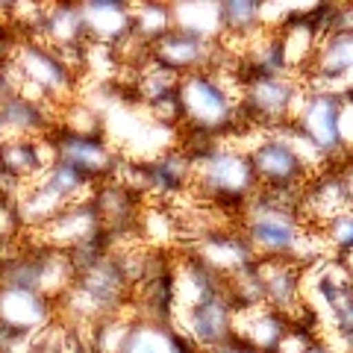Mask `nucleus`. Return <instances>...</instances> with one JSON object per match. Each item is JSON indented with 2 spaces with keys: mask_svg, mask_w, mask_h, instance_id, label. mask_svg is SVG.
Returning <instances> with one entry per match:
<instances>
[{
  "mask_svg": "<svg viewBox=\"0 0 353 353\" xmlns=\"http://www.w3.org/2000/svg\"><path fill=\"white\" fill-rule=\"evenodd\" d=\"M24 39H39L41 44L68 53V50H83L88 44V32H85V21H83V9L71 6V3H53L44 6V12L39 18V24L32 27L30 36Z\"/></svg>",
  "mask_w": 353,
  "mask_h": 353,
  "instance_id": "dca6fc26",
  "label": "nucleus"
},
{
  "mask_svg": "<svg viewBox=\"0 0 353 353\" xmlns=\"http://www.w3.org/2000/svg\"><path fill=\"white\" fill-rule=\"evenodd\" d=\"M333 168H336L339 176H341V192H345V203H347V209H353V159L341 162V165H333Z\"/></svg>",
  "mask_w": 353,
  "mask_h": 353,
  "instance_id": "393cba45",
  "label": "nucleus"
},
{
  "mask_svg": "<svg viewBox=\"0 0 353 353\" xmlns=\"http://www.w3.org/2000/svg\"><path fill=\"white\" fill-rule=\"evenodd\" d=\"M50 103L32 101L27 94H0V130L3 139H48L59 121L53 118Z\"/></svg>",
  "mask_w": 353,
  "mask_h": 353,
  "instance_id": "2eb2a0df",
  "label": "nucleus"
},
{
  "mask_svg": "<svg viewBox=\"0 0 353 353\" xmlns=\"http://www.w3.org/2000/svg\"><path fill=\"white\" fill-rule=\"evenodd\" d=\"M236 227L248 239L256 259L294 262L301 268L327 259L324 239L301 215V197L297 194L256 192L239 212Z\"/></svg>",
  "mask_w": 353,
  "mask_h": 353,
  "instance_id": "f257e3e1",
  "label": "nucleus"
},
{
  "mask_svg": "<svg viewBox=\"0 0 353 353\" xmlns=\"http://www.w3.org/2000/svg\"><path fill=\"white\" fill-rule=\"evenodd\" d=\"M239 92H241V68L230 74L224 68V53H221L215 68L180 77V83H176L180 139L215 141L227 136V132L245 127L239 112Z\"/></svg>",
  "mask_w": 353,
  "mask_h": 353,
  "instance_id": "f03ea898",
  "label": "nucleus"
},
{
  "mask_svg": "<svg viewBox=\"0 0 353 353\" xmlns=\"http://www.w3.org/2000/svg\"><path fill=\"white\" fill-rule=\"evenodd\" d=\"M132 9V36L141 44H157L162 36L174 30V9L171 3H141Z\"/></svg>",
  "mask_w": 353,
  "mask_h": 353,
  "instance_id": "5701e85b",
  "label": "nucleus"
},
{
  "mask_svg": "<svg viewBox=\"0 0 353 353\" xmlns=\"http://www.w3.org/2000/svg\"><path fill=\"white\" fill-rule=\"evenodd\" d=\"M85 32L92 44H103V48H118L130 32H132V9L118 0H88L80 6Z\"/></svg>",
  "mask_w": 353,
  "mask_h": 353,
  "instance_id": "6ab92c4d",
  "label": "nucleus"
},
{
  "mask_svg": "<svg viewBox=\"0 0 353 353\" xmlns=\"http://www.w3.org/2000/svg\"><path fill=\"white\" fill-rule=\"evenodd\" d=\"M192 157V192L201 197L206 206L218 212H239L248 201L259 192V180L253 174V165L245 145H227V141H212Z\"/></svg>",
  "mask_w": 353,
  "mask_h": 353,
  "instance_id": "7ed1b4c3",
  "label": "nucleus"
},
{
  "mask_svg": "<svg viewBox=\"0 0 353 353\" xmlns=\"http://www.w3.org/2000/svg\"><path fill=\"white\" fill-rule=\"evenodd\" d=\"M53 165L50 139H0V174L18 185L32 183Z\"/></svg>",
  "mask_w": 353,
  "mask_h": 353,
  "instance_id": "f3484780",
  "label": "nucleus"
},
{
  "mask_svg": "<svg viewBox=\"0 0 353 353\" xmlns=\"http://www.w3.org/2000/svg\"><path fill=\"white\" fill-rule=\"evenodd\" d=\"M350 277H353V271H350Z\"/></svg>",
  "mask_w": 353,
  "mask_h": 353,
  "instance_id": "bb28decb",
  "label": "nucleus"
},
{
  "mask_svg": "<svg viewBox=\"0 0 353 353\" xmlns=\"http://www.w3.org/2000/svg\"><path fill=\"white\" fill-rule=\"evenodd\" d=\"M121 353H197V347L174 324L139 318Z\"/></svg>",
  "mask_w": 353,
  "mask_h": 353,
  "instance_id": "aec40b11",
  "label": "nucleus"
},
{
  "mask_svg": "<svg viewBox=\"0 0 353 353\" xmlns=\"http://www.w3.org/2000/svg\"><path fill=\"white\" fill-rule=\"evenodd\" d=\"M59 321L57 301L36 289L0 283V327L21 339H36Z\"/></svg>",
  "mask_w": 353,
  "mask_h": 353,
  "instance_id": "9b49d317",
  "label": "nucleus"
},
{
  "mask_svg": "<svg viewBox=\"0 0 353 353\" xmlns=\"http://www.w3.org/2000/svg\"><path fill=\"white\" fill-rule=\"evenodd\" d=\"M347 80H353V32H324L303 83L312 88H336L339 92V85H345Z\"/></svg>",
  "mask_w": 353,
  "mask_h": 353,
  "instance_id": "4468645a",
  "label": "nucleus"
},
{
  "mask_svg": "<svg viewBox=\"0 0 353 353\" xmlns=\"http://www.w3.org/2000/svg\"><path fill=\"white\" fill-rule=\"evenodd\" d=\"M318 233H321L327 250L333 253V259H339V262L353 259V209H345V212L333 215Z\"/></svg>",
  "mask_w": 353,
  "mask_h": 353,
  "instance_id": "b1692460",
  "label": "nucleus"
},
{
  "mask_svg": "<svg viewBox=\"0 0 353 353\" xmlns=\"http://www.w3.org/2000/svg\"><path fill=\"white\" fill-rule=\"evenodd\" d=\"M306 83L294 74H245L241 71L239 112L245 130L277 132L292 124Z\"/></svg>",
  "mask_w": 353,
  "mask_h": 353,
  "instance_id": "39448f33",
  "label": "nucleus"
},
{
  "mask_svg": "<svg viewBox=\"0 0 353 353\" xmlns=\"http://www.w3.org/2000/svg\"><path fill=\"white\" fill-rule=\"evenodd\" d=\"M341 109H345V92L341 88L336 92V88L306 85L301 103H297V112L289 124L321 157L327 168L353 159L345 148V136H341Z\"/></svg>",
  "mask_w": 353,
  "mask_h": 353,
  "instance_id": "423d86ee",
  "label": "nucleus"
},
{
  "mask_svg": "<svg viewBox=\"0 0 353 353\" xmlns=\"http://www.w3.org/2000/svg\"><path fill=\"white\" fill-rule=\"evenodd\" d=\"M245 148L253 165V174L259 180V192L301 197L306 183L315 176V171L306 165L297 148L285 139V132H262L253 145Z\"/></svg>",
  "mask_w": 353,
  "mask_h": 353,
  "instance_id": "0eeeda50",
  "label": "nucleus"
},
{
  "mask_svg": "<svg viewBox=\"0 0 353 353\" xmlns=\"http://www.w3.org/2000/svg\"><path fill=\"white\" fill-rule=\"evenodd\" d=\"M206 353H256L250 345H245L241 339H230V341H224V345H218V347H212V350H206Z\"/></svg>",
  "mask_w": 353,
  "mask_h": 353,
  "instance_id": "a878e982",
  "label": "nucleus"
},
{
  "mask_svg": "<svg viewBox=\"0 0 353 353\" xmlns=\"http://www.w3.org/2000/svg\"><path fill=\"white\" fill-rule=\"evenodd\" d=\"M315 289L330 321H333L341 353H353V277L347 262L324 259V271Z\"/></svg>",
  "mask_w": 353,
  "mask_h": 353,
  "instance_id": "ddd939ff",
  "label": "nucleus"
},
{
  "mask_svg": "<svg viewBox=\"0 0 353 353\" xmlns=\"http://www.w3.org/2000/svg\"><path fill=\"white\" fill-rule=\"evenodd\" d=\"M150 59L165 71L185 77L194 71L215 68L221 59V48H218V41L197 39L192 32L174 27L168 36H162L157 44H150Z\"/></svg>",
  "mask_w": 353,
  "mask_h": 353,
  "instance_id": "f8f14e48",
  "label": "nucleus"
},
{
  "mask_svg": "<svg viewBox=\"0 0 353 353\" xmlns=\"http://www.w3.org/2000/svg\"><path fill=\"white\" fill-rule=\"evenodd\" d=\"M174 9V27L185 30L197 39L221 41V3H171Z\"/></svg>",
  "mask_w": 353,
  "mask_h": 353,
  "instance_id": "4be33fe9",
  "label": "nucleus"
},
{
  "mask_svg": "<svg viewBox=\"0 0 353 353\" xmlns=\"http://www.w3.org/2000/svg\"><path fill=\"white\" fill-rule=\"evenodd\" d=\"M292 321L271 306H253L236 312V339L250 345L256 353H277L283 339L289 336Z\"/></svg>",
  "mask_w": 353,
  "mask_h": 353,
  "instance_id": "a211bd4d",
  "label": "nucleus"
},
{
  "mask_svg": "<svg viewBox=\"0 0 353 353\" xmlns=\"http://www.w3.org/2000/svg\"><path fill=\"white\" fill-rule=\"evenodd\" d=\"M48 139L53 148V159L74 165V168L83 171L94 185L118 176V171L124 168V162H127L118 153V148L109 141L106 132H68V130L57 127Z\"/></svg>",
  "mask_w": 353,
  "mask_h": 353,
  "instance_id": "6e6552de",
  "label": "nucleus"
},
{
  "mask_svg": "<svg viewBox=\"0 0 353 353\" xmlns=\"http://www.w3.org/2000/svg\"><path fill=\"white\" fill-rule=\"evenodd\" d=\"M171 324L197 347V353H206L218 345H224L236 336V306L227 285L215 294L197 301L194 306L174 312Z\"/></svg>",
  "mask_w": 353,
  "mask_h": 353,
  "instance_id": "1a4fd4ad",
  "label": "nucleus"
},
{
  "mask_svg": "<svg viewBox=\"0 0 353 353\" xmlns=\"http://www.w3.org/2000/svg\"><path fill=\"white\" fill-rule=\"evenodd\" d=\"M185 253L194 256L203 268L218 274L221 280L236 277V274L248 271L259 262L256 253H253V248L248 245V239L241 236V230L236 224H221V227H212V230H206V233L189 239Z\"/></svg>",
  "mask_w": 353,
  "mask_h": 353,
  "instance_id": "9d476101",
  "label": "nucleus"
},
{
  "mask_svg": "<svg viewBox=\"0 0 353 353\" xmlns=\"http://www.w3.org/2000/svg\"><path fill=\"white\" fill-rule=\"evenodd\" d=\"M12 68L21 77L18 94H27L32 101L50 103L53 109H62L74 103V94L80 88V77L68 62L62 59L59 50L41 44L39 39H21L12 48Z\"/></svg>",
  "mask_w": 353,
  "mask_h": 353,
  "instance_id": "20e7f679",
  "label": "nucleus"
},
{
  "mask_svg": "<svg viewBox=\"0 0 353 353\" xmlns=\"http://www.w3.org/2000/svg\"><path fill=\"white\" fill-rule=\"evenodd\" d=\"M221 30H224V41H239L248 48L253 36H259L262 27V3L253 0H227L221 3Z\"/></svg>",
  "mask_w": 353,
  "mask_h": 353,
  "instance_id": "412c9836",
  "label": "nucleus"
}]
</instances>
